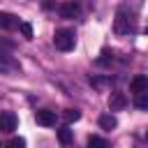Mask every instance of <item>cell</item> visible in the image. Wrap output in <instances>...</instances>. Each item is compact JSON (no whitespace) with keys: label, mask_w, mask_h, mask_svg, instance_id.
Returning a JSON list of instances; mask_svg holds the SVG:
<instances>
[{"label":"cell","mask_w":148,"mask_h":148,"mask_svg":"<svg viewBox=\"0 0 148 148\" xmlns=\"http://www.w3.org/2000/svg\"><path fill=\"white\" fill-rule=\"evenodd\" d=\"M53 44H56L58 51H72L74 44H76V35H74V30H69V28H60V30H56V35H53Z\"/></svg>","instance_id":"1"},{"label":"cell","mask_w":148,"mask_h":148,"mask_svg":"<svg viewBox=\"0 0 148 148\" xmlns=\"http://www.w3.org/2000/svg\"><path fill=\"white\" fill-rule=\"evenodd\" d=\"M113 30H116V35H127V32L132 30V21H130V16L125 14V9H118V12H116Z\"/></svg>","instance_id":"2"},{"label":"cell","mask_w":148,"mask_h":148,"mask_svg":"<svg viewBox=\"0 0 148 148\" xmlns=\"http://www.w3.org/2000/svg\"><path fill=\"white\" fill-rule=\"evenodd\" d=\"M16 125H18V118H16V113H12V111H2L0 113V132H14L16 130Z\"/></svg>","instance_id":"3"},{"label":"cell","mask_w":148,"mask_h":148,"mask_svg":"<svg viewBox=\"0 0 148 148\" xmlns=\"http://www.w3.org/2000/svg\"><path fill=\"white\" fill-rule=\"evenodd\" d=\"M35 120H37V125H44V127H51V125H56V120H58V116H56V111H49V109H42V111H35Z\"/></svg>","instance_id":"4"},{"label":"cell","mask_w":148,"mask_h":148,"mask_svg":"<svg viewBox=\"0 0 148 148\" xmlns=\"http://www.w3.org/2000/svg\"><path fill=\"white\" fill-rule=\"evenodd\" d=\"M21 25L18 16L16 14H9V12H0V30H16Z\"/></svg>","instance_id":"5"},{"label":"cell","mask_w":148,"mask_h":148,"mask_svg":"<svg viewBox=\"0 0 148 148\" xmlns=\"http://www.w3.org/2000/svg\"><path fill=\"white\" fill-rule=\"evenodd\" d=\"M130 90H132L134 95L148 92V76H146V74H136V76L130 81Z\"/></svg>","instance_id":"6"},{"label":"cell","mask_w":148,"mask_h":148,"mask_svg":"<svg viewBox=\"0 0 148 148\" xmlns=\"http://www.w3.org/2000/svg\"><path fill=\"white\" fill-rule=\"evenodd\" d=\"M18 69H21V65L0 49V72H18Z\"/></svg>","instance_id":"7"},{"label":"cell","mask_w":148,"mask_h":148,"mask_svg":"<svg viewBox=\"0 0 148 148\" xmlns=\"http://www.w3.org/2000/svg\"><path fill=\"white\" fill-rule=\"evenodd\" d=\"M58 12H60V16H62V18H76V16H79V12H81V7H79V2H74V0H72V2L60 5V9H58Z\"/></svg>","instance_id":"8"},{"label":"cell","mask_w":148,"mask_h":148,"mask_svg":"<svg viewBox=\"0 0 148 148\" xmlns=\"http://www.w3.org/2000/svg\"><path fill=\"white\" fill-rule=\"evenodd\" d=\"M127 106V97L123 95V92H111L109 95V109L111 111H120V109H125Z\"/></svg>","instance_id":"9"},{"label":"cell","mask_w":148,"mask_h":148,"mask_svg":"<svg viewBox=\"0 0 148 148\" xmlns=\"http://www.w3.org/2000/svg\"><path fill=\"white\" fill-rule=\"evenodd\" d=\"M97 123H99V127H102V130H109V132H111V130H116V125H118V120H116V116H113V113H104V116H99V120H97Z\"/></svg>","instance_id":"10"},{"label":"cell","mask_w":148,"mask_h":148,"mask_svg":"<svg viewBox=\"0 0 148 148\" xmlns=\"http://www.w3.org/2000/svg\"><path fill=\"white\" fill-rule=\"evenodd\" d=\"M58 141H60V143H62V146H67V143H69V141H72V130H69V127H67V125H65V127H60V130H58Z\"/></svg>","instance_id":"11"},{"label":"cell","mask_w":148,"mask_h":148,"mask_svg":"<svg viewBox=\"0 0 148 148\" xmlns=\"http://www.w3.org/2000/svg\"><path fill=\"white\" fill-rule=\"evenodd\" d=\"M134 106L146 111L148 109V92H141V95H134Z\"/></svg>","instance_id":"12"},{"label":"cell","mask_w":148,"mask_h":148,"mask_svg":"<svg viewBox=\"0 0 148 148\" xmlns=\"http://www.w3.org/2000/svg\"><path fill=\"white\" fill-rule=\"evenodd\" d=\"M62 118H65L67 125H69V123H76V120L81 118V111H76V109H67V111L62 113Z\"/></svg>","instance_id":"13"},{"label":"cell","mask_w":148,"mask_h":148,"mask_svg":"<svg viewBox=\"0 0 148 148\" xmlns=\"http://www.w3.org/2000/svg\"><path fill=\"white\" fill-rule=\"evenodd\" d=\"M88 148H109V143L102 136H90L88 139Z\"/></svg>","instance_id":"14"},{"label":"cell","mask_w":148,"mask_h":148,"mask_svg":"<svg viewBox=\"0 0 148 148\" xmlns=\"http://www.w3.org/2000/svg\"><path fill=\"white\" fill-rule=\"evenodd\" d=\"M18 30H21V35H23L25 39H32V25H30L28 21H21V25H18Z\"/></svg>","instance_id":"15"},{"label":"cell","mask_w":148,"mask_h":148,"mask_svg":"<svg viewBox=\"0 0 148 148\" xmlns=\"http://www.w3.org/2000/svg\"><path fill=\"white\" fill-rule=\"evenodd\" d=\"M7 148H25V139L23 136H12L7 141Z\"/></svg>","instance_id":"16"},{"label":"cell","mask_w":148,"mask_h":148,"mask_svg":"<svg viewBox=\"0 0 148 148\" xmlns=\"http://www.w3.org/2000/svg\"><path fill=\"white\" fill-rule=\"evenodd\" d=\"M109 60H113V53H111L109 49H104V51H102V58H99L97 62H99V65H106Z\"/></svg>","instance_id":"17"},{"label":"cell","mask_w":148,"mask_h":148,"mask_svg":"<svg viewBox=\"0 0 148 148\" xmlns=\"http://www.w3.org/2000/svg\"><path fill=\"white\" fill-rule=\"evenodd\" d=\"M146 141H148V132H146Z\"/></svg>","instance_id":"18"},{"label":"cell","mask_w":148,"mask_h":148,"mask_svg":"<svg viewBox=\"0 0 148 148\" xmlns=\"http://www.w3.org/2000/svg\"><path fill=\"white\" fill-rule=\"evenodd\" d=\"M146 35H148V25H146Z\"/></svg>","instance_id":"19"}]
</instances>
